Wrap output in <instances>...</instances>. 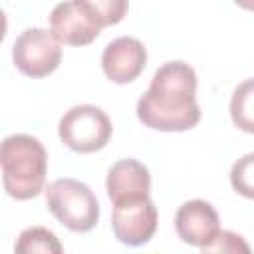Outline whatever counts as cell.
<instances>
[{"instance_id":"obj_14","label":"cell","mask_w":254,"mask_h":254,"mask_svg":"<svg viewBox=\"0 0 254 254\" xmlns=\"http://www.w3.org/2000/svg\"><path fill=\"white\" fill-rule=\"evenodd\" d=\"M230 185L232 189L254 200V153L242 155L230 169Z\"/></svg>"},{"instance_id":"obj_9","label":"cell","mask_w":254,"mask_h":254,"mask_svg":"<svg viewBox=\"0 0 254 254\" xmlns=\"http://www.w3.org/2000/svg\"><path fill=\"white\" fill-rule=\"evenodd\" d=\"M175 230L185 244L206 246L220 230L218 212L206 200L192 198L179 206L175 214Z\"/></svg>"},{"instance_id":"obj_6","label":"cell","mask_w":254,"mask_h":254,"mask_svg":"<svg viewBox=\"0 0 254 254\" xmlns=\"http://www.w3.org/2000/svg\"><path fill=\"white\" fill-rule=\"evenodd\" d=\"M159 214L149 194L129 196L113 202L111 228L115 238L125 246L147 244L157 230Z\"/></svg>"},{"instance_id":"obj_7","label":"cell","mask_w":254,"mask_h":254,"mask_svg":"<svg viewBox=\"0 0 254 254\" xmlns=\"http://www.w3.org/2000/svg\"><path fill=\"white\" fill-rule=\"evenodd\" d=\"M50 32L62 44L87 46L99 36L101 26L79 0H64L50 14Z\"/></svg>"},{"instance_id":"obj_10","label":"cell","mask_w":254,"mask_h":254,"mask_svg":"<svg viewBox=\"0 0 254 254\" xmlns=\"http://www.w3.org/2000/svg\"><path fill=\"white\" fill-rule=\"evenodd\" d=\"M107 196L111 202H119L129 196L149 194L151 190V173L137 159H121L111 165L105 181Z\"/></svg>"},{"instance_id":"obj_16","label":"cell","mask_w":254,"mask_h":254,"mask_svg":"<svg viewBox=\"0 0 254 254\" xmlns=\"http://www.w3.org/2000/svg\"><path fill=\"white\" fill-rule=\"evenodd\" d=\"M234 4H238V6L244 8V10L254 12V0H234Z\"/></svg>"},{"instance_id":"obj_12","label":"cell","mask_w":254,"mask_h":254,"mask_svg":"<svg viewBox=\"0 0 254 254\" xmlns=\"http://www.w3.org/2000/svg\"><path fill=\"white\" fill-rule=\"evenodd\" d=\"M16 252H54V254H60L64 252V246L60 244L58 236L44 228V226H30L26 230L20 232L18 236V242L14 246Z\"/></svg>"},{"instance_id":"obj_5","label":"cell","mask_w":254,"mask_h":254,"mask_svg":"<svg viewBox=\"0 0 254 254\" xmlns=\"http://www.w3.org/2000/svg\"><path fill=\"white\" fill-rule=\"evenodd\" d=\"M62 42L44 28L24 30L14 46L12 60L18 71L28 77H46L58 69L62 62Z\"/></svg>"},{"instance_id":"obj_13","label":"cell","mask_w":254,"mask_h":254,"mask_svg":"<svg viewBox=\"0 0 254 254\" xmlns=\"http://www.w3.org/2000/svg\"><path fill=\"white\" fill-rule=\"evenodd\" d=\"M79 2L99 22L101 28L119 24L129 8V0H79Z\"/></svg>"},{"instance_id":"obj_15","label":"cell","mask_w":254,"mask_h":254,"mask_svg":"<svg viewBox=\"0 0 254 254\" xmlns=\"http://www.w3.org/2000/svg\"><path fill=\"white\" fill-rule=\"evenodd\" d=\"M202 252H250V246L244 242V238L230 230H218V234L200 248Z\"/></svg>"},{"instance_id":"obj_4","label":"cell","mask_w":254,"mask_h":254,"mask_svg":"<svg viewBox=\"0 0 254 254\" xmlns=\"http://www.w3.org/2000/svg\"><path fill=\"white\" fill-rule=\"evenodd\" d=\"M113 127L107 113L97 105H73L58 125V135L65 147L75 153H95L111 139Z\"/></svg>"},{"instance_id":"obj_11","label":"cell","mask_w":254,"mask_h":254,"mask_svg":"<svg viewBox=\"0 0 254 254\" xmlns=\"http://www.w3.org/2000/svg\"><path fill=\"white\" fill-rule=\"evenodd\" d=\"M230 117L240 131L254 133V77L244 79L232 91Z\"/></svg>"},{"instance_id":"obj_1","label":"cell","mask_w":254,"mask_h":254,"mask_svg":"<svg viewBox=\"0 0 254 254\" xmlns=\"http://www.w3.org/2000/svg\"><path fill=\"white\" fill-rule=\"evenodd\" d=\"M196 73L187 62L163 64L151 79L149 89L137 101V117L157 131H189L200 121L196 95Z\"/></svg>"},{"instance_id":"obj_3","label":"cell","mask_w":254,"mask_h":254,"mask_svg":"<svg viewBox=\"0 0 254 254\" xmlns=\"http://www.w3.org/2000/svg\"><path fill=\"white\" fill-rule=\"evenodd\" d=\"M48 210L71 232H89L99 220V202L93 190L77 179H56L46 189Z\"/></svg>"},{"instance_id":"obj_8","label":"cell","mask_w":254,"mask_h":254,"mask_svg":"<svg viewBox=\"0 0 254 254\" xmlns=\"http://www.w3.org/2000/svg\"><path fill=\"white\" fill-rule=\"evenodd\" d=\"M147 64V50L141 40L121 36L109 42L101 54V67L113 83H129L141 75Z\"/></svg>"},{"instance_id":"obj_2","label":"cell","mask_w":254,"mask_h":254,"mask_svg":"<svg viewBox=\"0 0 254 254\" xmlns=\"http://www.w3.org/2000/svg\"><path fill=\"white\" fill-rule=\"evenodd\" d=\"M4 190L16 200H28L42 192L48 173L44 145L26 133L8 135L0 147Z\"/></svg>"}]
</instances>
